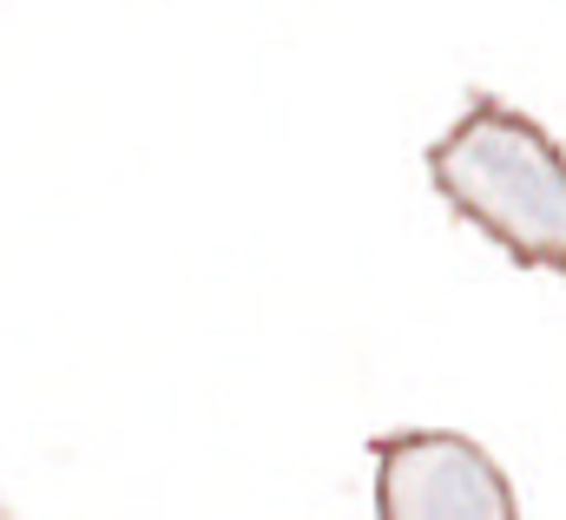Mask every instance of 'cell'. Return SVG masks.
Instances as JSON below:
<instances>
[{"mask_svg":"<svg viewBox=\"0 0 566 520\" xmlns=\"http://www.w3.org/2000/svg\"><path fill=\"white\" fill-rule=\"evenodd\" d=\"M428 185L521 270L566 277V145L534 113L468 93L461 119L428 145Z\"/></svg>","mask_w":566,"mask_h":520,"instance_id":"1","label":"cell"},{"mask_svg":"<svg viewBox=\"0 0 566 520\" xmlns=\"http://www.w3.org/2000/svg\"><path fill=\"white\" fill-rule=\"evenodd\" d=\"M369 461L376 520H521L507 468L461 428H389Z\"/></svg>","mask_w":566,"mask_h":520,"instance_id":"2","label":"cell"},{"mask_svg":"<svg viewBox=\"0 0 566 520\" xmlns=\"http://www.w3.org/2000/svg\"><path fill=\"white\" fill-rule=\"evenodd\" d=\"M0 520H13V508H7V501H0Z\"/></svg>","mask_w":566,"mask_h":520,"instance_id":"3","label":"cell"}]
</instances>
